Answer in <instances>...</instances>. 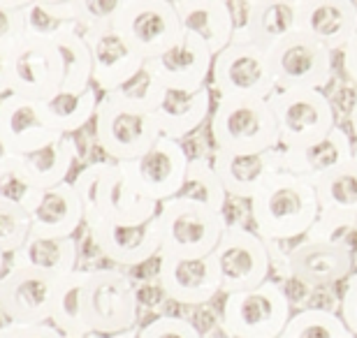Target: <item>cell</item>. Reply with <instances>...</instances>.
Returning <instances> with one entry per match:
<instances>
[{"label":"cell","instance_id":"cell-1","mask_svg":"<svg viewBox=\"0 0 357 338\" xmlns=\"http://www.w3.org/2000/svg\"><path fill=\"white\" fill-rule=\"evenodd\" d=\"M96 139L114 162H130L153 146L158 125L144 102L142 75L119 91L105 93L96 109Z\"/></svg>","mask_w":357,"mask_h":338},{"label":"cell","instance_id":"cell-2","mask_svg":"<svg viewBox=\"0 0 357 338\" xmlns=\"http://www.w3.org/2000/svg\"><path fill=\"white\" fill-rule=\"evenodd\" d=\"M251 202L253 229L265 241H295L320 215L316 185L290 171H276Z\"/></svg>","mask_w":357,"mask_h":338},{"label":"cell","instance_id":"cell-3","mask_svg":"<svg viewBox=\"0 0 357 338\" xmlns=\"http://www.w3.org/2000/svg\"><path fill=\"white\" fill-rule=\"evenodd\" d=\"M84 206V225L100 220L112 222H146L155 218L158 206L132 188L123 162H93L73 181Z\"/></svg>","mask_w":357,"mask_h":338},{"label":"cell","instance_id":"cell-4","mask_svg":"<svg viewBox=\"0 0 357 338\" xmlns=\"http://www.w3.org/2000/svg\"><path fill=\"white\" fill-rule=\"evenodd\" d=\"M160 227V255L204 257L211 255L227 227L225 211L185 197H169L155 213Z\"/></svg>","mask_w":357,"mask_h":338},{"label":"cell","instance_id":"cell-5","mask_svg":"<svg viewBox=\"0 0 357 338\" xmlns=\"http://www.w3.org/2000/svg\"><path fill=\"white\" fill-rule=\"evenodd\" d=\"M292 315V299L278 280L225 294L218 325L227 338L281 336Z\"/></svg>","mask_w":357,"mask_h":338},{"label":"cell","instance_id":"cell-6","mask_svg":"<svg viewBox=\"0 0 357 338\" xmlns=\"http://www.w3.org/2000/svg\"><path fill=\"white\" fill-rule=\"evenodd\" d=\"M211 139L220 151L258 153L281 148L276 118L267 100L216 98L211 109Z\"/></svg>","mask_w":357,"mask_h":338},{"label":"cell","instance_id":"cell-7","mask_svg":"<svg viewBox=\"0 0 357 338\" xmlns=\"http://www.w3.org/2000/svg\"><path fill=\"white\" fill-rule=\"evenodd\" d=\"M84 315L91 334L132 332L139 320L137 287L119 269H93L84 285Z\"/></svg>","mask_w":357,"mask_h":338},{"label":"cell","instance_id":"cell-8","mask_svg":"<svg viewBox=\"0 0 357 338\" xmlns=\"http://www.w3.org/2000/svg\"><path fill=\"white\" fill-rule=\"evenodd\" d=\"M267 102L276 118L281 148L313 144L337 125L332 100L320 89H276Z\"/></svg>","mask_w":357,"mask_h":338},{"label":"cell","instance_id":"cell-9","mask_svg":"<svg viewBox=\"0 0 357 338\" xmlns=\"http://www.w3.org/2000/svg\"><path fill=\"white\" fill-rule=\"evenodd\" d=\"M211 257L218 269L220 294L258 287L269 280L271 271H274L269 243L255 229H248L244 225H230L227 222Z\"/></svg>","mask_w":357,"mask_h":338},{"label":"cell","instance_id":"cell-10","mask_svg":"<svg viewBox=\"0 0 357 338\" xmlns=\"http://www.w3.org/2000/svg\"><path fill=\"white\" fill-rule=\"evenodd\" d=\"M209 84L216 98L267 100L276 91L269 54L255 42H230L213 56Z\"/></svg>","mask_w":357,"mask_h":338},{"label":"cell","instance_id":"cell-11","mask_svg":"<svg viewBox=\"0 0 357 338\" xmlns=\"http://www.w3.org/2000/svg\"><path fill=\"white\" fill-rule=\"evenodd\" d=\"M7 89L17 95L42 100L63 84V63L49 35L28 33L5 59Z\"/></svg>","mask_w":357,"mask_h":338},{"label":"cell","instance_id":"cell-12","mask_svg":"<svg viewBox=\"0 0 357 338\" xmlns=\"http://www.w3.org/2000/svg\"><path fill=\"white\" fill-rule=\"evenodd\" d=\"M271 264H281L283 273L304 287H327L346 280L355 271L353 260L344 250L320 239H295V243L278 250V241H267Z\"/></svg>","mask_w":357,"mask_h":338},{"label":"cell","instance_id":"cell-13","mask_svg":"<svg viewBox=\"0 0 357 338\" xmlns=\"http://www.w3.org/2000/svg\"><path fill=\"white\" fill-rule=\"evenodd\" d=\"M188 162L190 158L181 146V141L160 135L153 141V146L144 151L139 158L123 162V169L130 178L132 188L142 197L160 204L181 192Z\"/></svg>","mask_w":357,"mask_h":338},{"label":"cell","instance_id":"cell-14","mask_svg":"<svg viewBox=\"0 0 357 338\" xmlns=\"http://www.w3.org/2000/svg\"><path fill=\"white\" fill-rule=\"evenodd\" d=\"M269 63L274 72L276 89H320L332 82V52L304 33H292L290 38L269 49Z\"/></svg>","mask_w":357,"mask_h":338},{"label":"cell","instance_id":"cell-15","mask_svg":"<svg viewBox=\"0 0 357 338\" xmlns=\"http://www.w3.org/2000/svg\"><path fill=\"white\" fill-rule=\"evenodd\" d=\"M114 26L144 59L162 54L183 35L174 0H132Z\"/></svg>","mask_w":357,"mask_h":338},{"label":"cell","instance_id":"cell-16","mask_svg":"<svg viewBox=\"0 0 357 338\" xmlns=\"http://www.w3.org/2000/svg\"><path fill=\"white\" fill-rule=\"evenodd\" d=\"M144 82V102L158 125L162 137L181 141L211 116V89L204 86L199 91H174L149 82L142 72Z\"/></svg>","mask_w":357,"mask_h":338},{"label":"cell","instance_id":"cell-17","mask_svg":"<svg viewBox=\"0 0 357 338\" xmlns=\"http://www.w3.org/2000/svg\"><path fill=\"white\" fill-rule=\"evenodd\" d=\"M213 54L202 40L190 33H183L178 42L162 54L146 59L144 77L149 82L174 91H199L211 77Z\"/></svg>","mask_w":357,"mask_h":338},{"label":"cell","instance_id":"cell-18","mask_svg":"<svg viewBox=\"0 0 357 338\" xmlns=\"http://www.w3.org/2000/svg\"><path fill=\"white\" fill-rule=\"evenodd\" d=\"M91 49L93 86L102 93L119 91L142 75L146 59L116 31V26H100L84 31Z\"/></svg>","mask_w":357,"mask_h":338},{"label":"cell","instance_id":"cell-19","mask_svg":"<svg viewBox=\"0 0 357 338\" xmlns=\"http://www.w3.org/2000/svg\"><path fill=\"white\" fill-rule=\"evenodd\" d=\"M86 229L100 255L119 267H139L160 255V227L155 218L146 222L100 220Z\"/></svg>","mask_w":357,"mask_h":338},{"label":"cell","instance_id":"cell-20","mask_svg":"<svg viewBox=\"0 0 357 338\" xmlns=\"http://www.w3.org/2000/svg\"><path fill=\"white\" fill-rule=\"evenodd\" d=\"M158 285L167 299L181 306L209 304L220 294V278L211 255H158Z\"/></svg>","mask_w":357,"mask_h":338},{"label":"cell","instance_id":"cell-21","mask_svg":"<svg viewBox=\"0 0 357 338\" xmlns=\"http://www.w3.org/2000/svg\"><path fill=\"white\" fill-rule=\"evenodd\" d=\"M59 137L61 132H56L42 116L40 100L17 93L0 98V144L12 158L31 153Z\"/></svg>","mask_w":357,"mask_h":338},{"label":"cell","instance_id":"cell-22","mask_svg":"<svg viewBox=\"0 0 357 338\" xmlns=\"http://www.w3.org/2000/svg\"><path fill=\"white\" fill-rule=\"evenodd\" d=\"M56 285L59 276L28 267H10V271L0 276V294L17 315L21 327L49 322Z\"/></svg>","mask_w":357,"mask_h":338},{"label":"cell","instance_id":"cell-23","mask_svg":"<svg viewBox=\"0 0 357 338\" xmlns=\"http://www.w3.org/2000/svg\"><path fill=\"white\" fill-rule=\"evenodd\" d=\"M211 164L227 195L237 199H253L255 192L276 171L283 169V158L281 148L258 151V153H237V151L216 148Z\"/></svg>","mask_w":357,"mask_h":338},{"label":"cell","instance_id":"cell-24","mask_svg":"<svg viewBox=\"0 0 357 338\" xmlns=\"http://www.w3.org/2000/svg\"><path fill=\"white\" fill-rule=\"evenodd\" d=\"M31 234L68 239L84 225V206L75 185L63 181L52 188L38 190V195L28 206Z\"/></svg>","mask_w":357,"mask_h":338},{"label":"cell","instance_id":"cell-25","mask_svg":"<svg viewBox=\"0 0 357 338\" xmlns=\"http://www.w3.org/2000/svg\"><path fill=\"white\" fill-rule=\"evenodd\" d=\"M299 33L341 52L357 33L355 0H299Z\"/></svg>","mask_w":357,"mask_h":338},{"label":"cell","instance_id":"cell-26","mask_svg":"<svg viewBox=\"0 0 357 338\" xmlns=\"http://www.w3.org/2000/svg\"><path fill=\"white\" fill-rule=\"evenodd\" d=\"M355 153L353 139L344 128L334 125L332 132L323 139L306 144L299 148H281L283 169L295 176H302L306 181L316 183L327 171L337 169L339 164L351 160Z\"/></svg>","mask_w":357,"mask_h":338},{"label":"cell","instance_id":"cell-27","mask_svg":"<svg viewBox=\"0 0 357 338\" xmlns=\"http://www.w3.org/2000/svg\"><path fill=\"white\" fill-rule=\"evenodd\" d=\"M183 33L195 35L216 56L232 42L234 28L225 0H174Z\"/></svg>","mask_w":357,"mask_h":338},{"label":"cell","instance_id":"cell-28","mask_svg":"<svg viewBox=\"0 0 357 338\" xmlns=\"http://www.w3.org/2000/svg\"><path fill=\"white\" fill-rule=\"evenodd\" d=\"M79 248L73 236L52 239V236L28 234V239L12 253V267L38 269L52 276H68L77 269Z\"/></svg>","mask_w":357,"mask_h":338},{"label":"cell","instance_id":"cell-29","mask_svg":"<svg viewBox=\"0 0 357 338\" xmlns=\"http://www.w3.org/2000/svg\"><path fill=\"white\" fill-rule=\"evenodd\" d=\"M100 95L96 86L82 91H68L59 89L54 95L40 100L42 116L47 118V123L61 135H73L79 132L82 128H86L89 121L96 116Z\"/></svg>","mask_w":357,"mask_h":338},{"label":"cell","instance_id":"cell-30","mask_svg":"<svg viewBox=\"0 0 357 338\" xmlns=\"http://www.w3.org/2000/svg\"><path fill=\"white\" fill-rule=\"evenodd\" d=\"M299 31V0H255L248 26V42L265 52Z\"/></svg>","mask_w":357,"mask_h":338},{"label":"cell","instance_id":"cell-31","mask_svg":"<svg viewBox=\"0 0 357 338\" xmlns=\"http://www.w3.org/2000/svg\"><path fill=\"white\" fill-rule=\"evenodd\" d=\"M75 160L77 146L73 135H61L59 139L19 158V162L24 164L26 174L31 176V181L38 190L68 181V174L75 167Z\"/></svg>","mask_w":357,"mask_h":338},{"label":"cell","instance_id":"cell-32","mask_svg":"<svg viewBox=\"0 0 357 338\" xmlns=\"http://www.w3.org/2000/svg\"><path fill=\"white\" fill-rule=\"evenodd\" d=\"M63 63V84L61 89L82 91L93 84V63L91 49L84 38V31L75 21H66L49 35Z\"/></svg>","mask_w":357,"mask_h":338},{"label":"cell","instance_id":"cell-33","mask_svg":"<svg viewBox=\"0 0 357 338\" xmlns=\"http://www.w3.org/2000/svg\"><path fill=\"white\" fill-rule=\"evenodd\" d=\"M89 271L75 269L68 276L59 278L52 304V315L49 322L59 329L66 338H86L91 329L84 315V285H86Z\"/></svg>","mask_w":357,"mask_h":338},{"label":"cell","instance_id":"cell-34","mask_svg":"<svg viewBox=\"0 0 357 338\" xmlns=\"http://www.w3.org/2000/svg\"><path fill=\"white\" fill-rule=\"evenodd\" d=\"M320 211L327 213H357V158L327 171L316 183Z\"/></svg>","mask_w":357,"mask_h":338},{"label":"cell","instance_id":"cell-35","mask_svg":"<svg viewBox=\"0 0 357 338\" xmlns=\"http://www.w3.org/2000/svg\"><path fill=\"white\" fill-rule=\"evenodd\" d=\"M178 197L195 199V202L209 206L213 211H225L227 192L209 158H190Z\"/></svg>","mask_w":357,"mask_h":338},{"label":"cell","instance_id":"cell-36","mask_svg":"<svg viewBox=\"0 0 357 338\" xmlns=\"http://www.w3.org/2000/svg\"><path fill=\"white\" fill-rule=\"evenodd\" d=\"M283 338H353L339 313L327 308H304L290 315Z\"/></svg>","mask_w":357,"mask_h":338},{"label":"cell","instance_id":"cell-37","mask_svg":"<svg viewBox=\"0 0 357 338\" xmlns=\"http://www.w3.org/2000/svg\"><path fill=\"white\" fill-rule=\"evenodd\" d=\"M304 236L327 241L341 248L357 267V213H327L320 211L318 220Z\"/></svg>","mask_w":357,"mask_h":338},{"label":"cell","instance_id":"cell-38","mask_svg":"<svg viewBox=\"0 0 357 338\" xmlns=\"http://www.w3.org/2000/svg\"><path fill=\"white\" fill-rule=\"evenodd\" d=\"M35 195H38V188L33 185L31 176L26 174L19 158L10 155L7 160L0 162V202L17 204L28 211Z\"/></svg>","mask_w":357,"mask_h":338},{"label":"cell","instance_id":"cell-39","mask_svg":"<svg viewBox=\"0 0 357 338\" xmlns=\"http://www.w3.org/2000/svg\"><path fill=\"white\" fill-rule=\"evenodd\" d=\"M70 3H73L75 24L82 31H89V28L114 26V21L132 0H70Z\"/></svg>","mask_w":357,"mask_h":338},{"label":"cell","instance_id":"cell-40","mask_svg":"<svg viewBox=\"0 0 357 338\" xmlns=\"http://www.w3.org/2000/svg\"><path fill=\"white\" fill-rule=\"evenodd\" d=\"M31 234V218L28 211L17 204L0 202V250L12 255Z\"/></svg>","mask_w":357,"mask_h":338},{"label":"cell","instance_id":"cell-41","mask_svg":"<svg viewBox=\"0 0 357 338\" xmlns=\"http://www.w3.org/2000/svg\"><path fill=\"white\" fill-rule=\"evenodd\" d=\"M137 338H204L190 320L176 315H160L137 329Z\"/></svg>","mask_w":357,"mask_h":338},{"label":"cell","instance_id":"cell-42","mask_svg":"<svg viewBox=\"0 0 357 338\" xmlns=\"http://www.w3.org/2000/svg\"><path fill=\"white\" fill-rule=\"evenodd\" d=\"M28 35L24 7L0 5V56L7 59L10 52Z\"/></svg>","mask_w":357,"mask_h":338},{"label":"cell","instance_id":"cell-43","mask_svg":"<svg viewBox=\"0 0 357 338\" xmlns=\"http://www.w3.org/2000/svg\"><path fill=\"white\" fill-rule=\"evenodd\" d=\"M339 318L344 320V325L348 332H351V336L357 338V273L355 271L346 278L344 292H341Z\"/></svg>","mask_w":357,"mask_h":338},{"label":"cell","instance_id":"cell-44","mask_svg":"<svg viewBox=\"0 0 357 338\" xmlns=\"http://www.w3.org/2000/svg\"><path fill=\"white\" fill-rule=\"evenodd\" d=\"M230 7V17H232V42H248V26H251V12L255 0H225Z\"/></svg>","mask_w":357,"mask_h":338},{"label":"cell","instance_id":"cell-45","mask_svg":"<svg viewBox=\"0 0 357 338\" xmlns=\"http://www.w3.org/2000/svg\"><path fill=\"white\" fill-rule=\"evenodd\" d=\"M10 338H66L52 322H40V325H24L19 327Z\"/></svg>","mask_w":357,"mask_h":338},{"label":"cell","instance_id":"cell-46","mask_svg":"<svg viewBox=\"0 0 357 338\" xmlns=\"http://www.w3.org/2000/svg\"><path fill=\"white\" fill-rule=\"evenodd\" d=\"M341 66H344L346 77L357 86V33L348 40V45L341 49Z\"/></svg>","mask_w":357,"mask_h":338},{"label":"cell","instance_id":"cell-47","mask_svg":"<svg viewBox=\"0 0 357 338\" xmlns=\"http://www.w3.org/2000/svg\"><path fill=\"white\" fill-rule=\"evenodd\" d=\"M19 327H21V322L17 320V315L12 313V308L7 306L5 297L0 294V338H10Z\"/></svg>","mask_w":357,"mask_h":338},{"label":"cell","instance_id":"cell-48","mask_svg":"<svg viewBox=\"0 0 357 338\" xmlns=\"http://www.w3.org/2000/svg\"><path fill=\"white\" fill-rule=\"evenodd\" d=\"M10 89H7V68H5V59L0 56V98L7 95Z\"/></svg>","mask_w":357,"mask_h":338},{"label":"cell","instance_id":"cell-49","mask_svg":"<svg viewBox=\"0 0 357 338\" xmlns=\"http://www.w3.org/2000/svg\"><path fill=\"white\" fill-rule=\"evenodd\" d=\"M348 121H351V132H353V137L357 139V100H355L353 107H351V114H348Z\"/></svg>","mask_w":357,"mask_h":338},{"label":"cell","instance_id":"cell-50","mask_svg":"<svg viewBox=\"0 0 357 338\" xmlns=\"http://www.w3.org/2000/svg\"><path fill=\"white\" fill-rule=\"evenodd\" d=\"M86 338H137V329H132V332H123V334H112V336H100V334H89Z\"/></svg>","mask_w":357,"mask_h":338},{"label":"cell","instance_id":"cell-51","mask_svg":"<svg viewBox=\"0 0 357 338\" xmlns=\"http://www.w3.org/2000/svg\"><path fill=\"white\" fill-rule=\"evenodd\" d=\"M31 0H0V5H7V7H26Z\"/></svg>","mask_w":357,"mask_h":338},{"label":"cell","instance_id":"cell-52","mask_svg":"<svg viewBox=\"0 0 357 338\" xmlns=\"http://www.w3.org/2000/svg\"><path fill=\"white\" fill-rule=\"evenodd\" d=\"M31 3H38V5H61V3H70V0H31Z\"/></svg>","mask_w":357,"mask_h":338},{"label":"cell","instance_id":"cell-53","mask_svg":"<svg viewBox=\"0 0 357 338\" xmlns=\"http://www.w3.org/2000/svg\"><path fill=\"white\" fill-rule=\"evenodd\" d=\"M7 158H10V153H7V151H5V146H3V144H0V162H3V160H7Z\"/></svg>","mask_w":357,"mask_h":338},{"label":"cell","instance_id":"cell-54","mask_svg":"<svg viewBox=\"0 0 357 338\" xmlns=\"http://www.w3.org/2000/svg\"><path fill=\"white\" fill-rule=\"evenodd\" d=\"M3 269H5V253L0 250V276H3Z\"/></svg>","mask_w":357,"mask_h":338},{"label":"cell","instance_id":"cell-55","mask_svg":"<svg viewBox=\"0 0 357 338\" xmlns=\"http://www.w3.org/2000/svg\"><path fill=\"white\" fill-rule=\"evenodd\" d=\"M206 338H227V336H206Z\"/></svg>","mask_w":357,"mask_h":338},{"label":"cell","instance_id":"cell-56","mask_svg":"<svg viewBox=\"0 0 357 338\" xmlns=\"http://www.w3.org/2000/svg\"><path fill=\"white\" fill-rule=\"evenodd\" d=\"M353 155H355V158H357V146H355V153H353Z\"/></svg>","mask_w":357,"mask_h":338},{"label":"cell","instance_id":"cell-57","mask_svg":"<svg viewBox=\"0 0 357 338\" xmlns=\"http://www.w3.org/2000/svg\"><path fill=\"white\" fill-rule=\"evenodd\" d=\"M274 338H283V336H274Z\"/></svg>","mask_w":357,"mask_h":338},{"label":"cell","instance_id":"cell-58","mask_svg":"<svg viewBox=\"0 0 357 338\" xmlns=\"http://www.w3.org/2000/svg\"><path fill=\"white\" fill-rule=\"evenodd\" d=\"M355 3H357V0H355Z\"/></svg>","mask_w":357,"mask_h":338}]
</instances>
